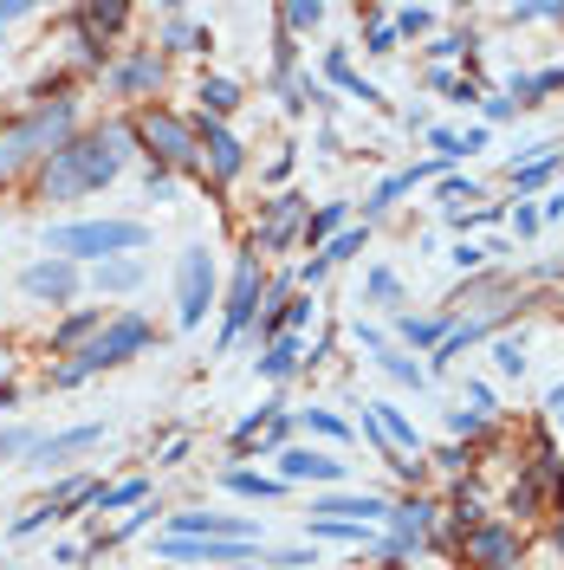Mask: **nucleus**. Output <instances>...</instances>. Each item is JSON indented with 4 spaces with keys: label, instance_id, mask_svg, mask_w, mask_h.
I'll return each instance as SVG.
<instances>
[{
    "label": "nucleus",
    "instance_id": "e433bc0d",
    "mask_svg": "<svg viewBox=\"0 0 564 570\" xmlns=\"http://www.w3.org/2000/svg\"><path fill=\"white\" fill-rule=\"evenodd\" d=\"M558 84H564V72H558Z\"/></svg>",
    "mask_w": 564,
    "mask_h": 570
},
{
    "label": "nucleus",
    "instance_id": "423d86ee",
    "mask_svg": "<svg viewBox=\"0 0 564 570\" xmlns=\"http://www.w3.org/2000/svg\"><path fill=\"white\" fill-rule=\"evenodd\" d=\"M137 130H144V137L156 143V156H162V162H182V169L195 162V137H188V130H182V123H176L169 111H150L144 123H137Z\"/></svg>",
    "mask_w": 564,
    "mask_h": 570
},
{
    "label": "nucleus",
    "instance_id": "6e6552de",
    "mask_svg": "<svg viewBox=\"0 0 564 570\" xmlns=\"http://www.w3.org/2000/svg\"><path fill=\"white\" fill-rule=\"evenodd\" d=\"M176 538H240V544H254V519H221V512H182V519H176Z\"/></svg>",
    "mask_w": 564,
    "mask_h": 570
},
{
    "label": "nucleus",
    "instance_id": "a878e982",
    "mask_svg": "<svg viewBox=\"0 0 564 570\" xmlns=\"http://www.w3.org/2000/svg\"><path fill=\"white\" fill-rule=\"evenodd\" d=\"M293 214H299V201H293V194H286V201H279V208H273V221H266V233H260V240H279V233L293 228Z\"/></svg>",
    "mask_w": 564,
    "mask_h": 570
},
{
    "label": "nucleus",
    "instance_id": "f3484780",
    "mask_svg": "<svg viewBox=\"0 0 564 570\" xmlns=\"http://www.w3.org/2000/svg\"><path fill=\"white\" fill-rule=\"evenodd\" d=\"M506 551H513V538L506 532H474L467 538V558H481V564H499Z\"/></svg>",
    "mask_w": 564,
    "mask_h": 570
},
{
    "label": "nucleus",
    "instance_id": "c9c22d12",
    "mask_svg": "<svg viewBox=\"0 0 564 570\" xmlns=\"http://www.w3.org/2000/svg\"><path fill=\"white\" fill-rule=\"evenodd\" d=\"M552 416L564 421V382H558V389H552Z\"/></svg>",
    "mask_w": 564,
    "mask_h": 570
},
{
    "label": "nucleus",
    "instance_id": "f8f14e48",
    "mask_svg": "<svg viewBox=\"0 0 564 570\" xmlns=\"http://www.w3.org/2000/svg\"><path fill=\"white\" fill-rule=\"evenodd\" d=\"M254 292H260V267L247 260V267L234 272V299H227V343L240 338V324H247V311H254Z\"/></svg>",
    "mask_w": 564,
    "mask_h": 570
},
{
    "label": "nucleus",
    "instance_id": "20e7f679",
    "mask_svg": "<svg viewBox=\"0 0 564 570\" xmlns=\"http://www.w3.org/2000/svg\"><path fill=\"white\" fill-rule=\"evenodd\" d=\"M144 343H150V324H144V318H117L111 331L91 343V350H78L52 382H78V377H91V370H105V363H123V357H137Z\"/></svg>",
    "mask_w": 564,
    "mask_h": 570
},
{
    "label": "nucleus",
    "instance_id": "72a5a7b5",
    "mask_svg": "<svg viewBox=\"0 0 564 570\" xmlns=\"http://www.w3.org/2000/svg\"><path fill=\"white\" fill-rule=\"evenodd\" d=\"M266 564L273 570H299V564H311V558H305V551H279V558H266Z\"/></svg>",
    "mask_w": 564,
    "mask_h": 570
},
{
    "label": "nucleus",
    "instance_id": "2f4dec72",
    "mask_svg": "<svg viewBox=\"0 0 564 570\" xmlns=\"http://www.w3.org/2000/svg\"><path fill=\"white\" fill-rule=\"evenodd\" d=\"M123 20V7H85V27H117Z\"/></svg>",
    "mask_w": 564,
    "mask_h": 570
},
{
    "label": "nucleus",
    "instance_id": "5701e85b",
    "mask_svg": "<svg viewBox=\"0 0 564 570\" xmlns=\"http://www.w3.org/2000/svg\"><path fill=\"white\" fill-rule=\"evenodd\" d=\"M493 357H499V370H506V377H520V370H526V343H520V338H499V343H493Z\"/></svg>",
    "mask_w": 564,
    "mask_h": 570
},
{
    "label": "nucleus",
    "instance_id": "ddd939ff",
    "mask_svg": "<svg viewBox=\"0 0 564 570\" xmlns=\"http://www.w3.org/2000/svg\"><path fill=\"white\" fill-rule=\"evenodd\" d=\"M376 434L389 441V448H403V454H422V434H415V421L403 416V409H389V402H376Z\"/></svg>",
    "mask_w": 564,
    "mask_h": 570
},
{
    "label": "nucleus",
    "instance_id": "9b49d317",
    "mask_svg": "<svg viewBox=\"0 0 564 570\" xmlns=\"http://www.w3.org/2000/svg\"><path fill=\"white\" fill-rule=\"evenodd\" d=\"M247 544L240 538H162V558H208V564H227V558H240Z\"/></svg>",
    "mask_w": 564,
    "mask_h": 570
},
{
    "label": "nucleus",
    "instance_id": "a211bd4d",
    "mask_svg": "<svg viewBox=\"0 0 564 570\" xmlns=\"http://www.w3.org/2000/svg\"><path fill=\"white\" fill-rule=\"evenodd\" d=\"M389 519H396V538H403V544L428 538V506H422V499H415V506H403V512H389Z\"/></svg>",
    "mask_w": 564,
    "mask_h": 570
},
{
    "label": "nucleus",
    "instance_id": "c85d7f7f",
    "mask_svg": "<svg viewBox=\"0 0 564 570\" xmlns=\"http://www.w3.org/2000/svg\"><path fill=\"white\" fill-rule=\"evenodd\" d=\"M279 20H286V27H293V33H305V27H318V20H325V7H286V13H279Z\"/></svg>",
    "mask_w": 564,
    "mask_h": 570
},
{
    "label": "nucleus",
    "instance_id": "aec40b11",
    "mask_svg": "<svg viewBox=\"0 0 564 570\" xmlns=\"http://www.w3.org/2000/svg\"><path fill=\"white\" fill-rule=\"evenodd\" d=\"M552 169H558V162H552V156H538V162H526V169H513V189L532 194L538 182H552Z\"/></svg>",
    "mask_w": 564,
    "mask_h": 570
},
{
    "label": "nucleus",
    "instance_id": "b1692460",
    "mask_svg": "<svg viewBox=\"0 0 564 570\" xmlns=\"http://www.w3.org/2000/svg\"><path fill=\"white\" fill-rule=\"evenodd\" d=\"M370 52H396V20L389 13H370Z\"/></svg>",
    "mask_w": 564,
    "mask_h": 570
},
{
    "label": "nucleus",
    "instance_id": "39448f33",
    "mask_svg": "<svg viewBox=\"0 0 564 570\" xmlns=\"http://www.w3.org/2000/svg\"><path fill=\"white\" fill-rule=\"evenodd\" d=\"M208 304H215V267H208V253L195 247L182 260V324H201Z\"/></svg>",
    "mask_w": 564,
    "mask_h": 570
},
{
    "label": "nucleus",
    "instance_id": "4be33fe9",
    "mask_svg": "<svg viewBox=\"0 0 564 570\" xmlns=\"http://www.w3.org/2000/svg\"><path fill=\"white\" fill-rule=\"evenodd\" d=\"M201 104H208V111H234V104H240V91H234L227 78H208V84H201Z\"/></svg>",
    "mask_w": 564,
    "mask_h": 570
},
{
    "label": "nucleus",
    "instance_id": "412c9836",
    "mask_svg": "<svg viewBox=\"0 0 564 570\" xmlns=\"http://www.w3.org/2000/svg\"><path fill=\"white\" fill-rule=\"evenodd\" d=\"M227 487L247 499H279V480H260V473H227Z\"/></svg>",
    "mask_w": 564,
    "mask_h": 570
},
{
    "label": "nucleus",
    "instance_id": "7c9ffc66",
    "mask_svg": "<svg viewBox=\"0 0 564 570\" xmlns=\"http://www.w3.org/2000/svg\"><path fill=\"white\" fill-rule=\"evenodd\" d=\"M383 370H389V377H403V382H422V370H415L409 357H396V350H383Z\"/></svg>",
    "mask_w": 564,
    "mask_h": 570
},
{
    "label": "nucleus",
    "instance_id": "473e14b6",
    "mask_svg": "<svg viewBox=\"0 0 564 570\" xmlns=\"http://www.w3.org/2000/svg\"><path fill=\"white\" fill-rule=\"evenodd\" d=\"M389 20H396V33H422V27H428V13H422V7H409V13H389Z\"/></svg>",
    "mask_w": 564,
    "mask_h": 570
},
{
    "label": "nucleus",
    "instance_id": "bb28decb",
    "mask_svg": "<svg viewBox=\"0 0 564 570\" xmlns=\"http://www.w3.org/2000/svg\"><path fill=\"white\" fill-rule=\"evenodd\" d=\"M403 338L409 343H435L442 338V324H435V318H403Z\"/></svg>",
    "mask_w": 564,
    "mask_h": 570
},
{
    "label": "nucleus",
    "instance_id": "2eb2a0df",
    "mask_svg": "<svg viewBox=\"0 0 564 570\" xmlns=\"http://www.w3.org/2000/svg\"><path fill=\"white\" fill-rule=\"evenodd\" d=\"M98 286L105 292H137L144 286V260H98Z\"/></svg>",
    "mask_w": 564,
    "mask_h": 570
},
{
    "label": "nucleus",
    "instance_id": "1a4fd4ad",
    "mask_svg": "<svg viewBox=\"0 0 564 570\" xmlns=\"http://www.w3.org/2000/svg\"><path fill=\"white\" fill-rule=\"evenodd\" d=\"M311 512H318V519H344V526H370V519H383L389 506L370 499V493H325Z\"/></svg>",
    "mask_w": 564,
    "mask_h": 570
},
{
    "label": "nucleus",
    "instance_id": "f704fd0d",
    "mask_svg": "<svg viewBox=\"0 0 564 570\" xmlns=\"http://www.w3.org/2000/svg\"><path fill=\"white\" fill-rule=\"evenodd\" d=\"M20 13H27V7H13V0H7V7H0V27H7V20H20Z\"/></svg>",
    "mask_w": 564,
    "mask_h": 570
},
{
    "label": "nucleus",
    "instance_id": "6ab92c4d",
    "mask_svg": "<svg viewBox=\"0 0 564 570\" xmlns=\"http://www.w3.org/2000/svg\"><path fill=\"white\" fill-rule=\"evenodd\" d=\"M260 370H266V377H293V370H299V343L279 338V343H273V357H266Z\"/></svg>",
    "mask_w": 564,
    "mask_h": 570
},
{
    "label": "nucleus",
    "instance_id": "f03ea898",
    "mask_svg": "<svg viewBox=\"0 0 564 570\" xmlns=\"http://www.w3.org/2000/svg\"><path fill=\"white\" fill-rule=\"evenodd\" d=\"M66 137H72V111H66V104L20 117V123H7V130H0V169H20V162L39 156V150L59 156V150H66Z\"/></svg>",
    "mask_w": 564,
    "mask_h": 570
},
{
    "label": "nucleus",
    "instance_id": "f257e3e1",
    "mask_svg": "<svg viewBox=\"0 0 564 570\" xmlns=\"http://www.w3.org/2000/svg\"><path fill=\"white\" fill-rule=\"evenodd\" d=\"M117 169H123V130H105L91 143H66L39 169V189H46V201H72L85 189H105Z\"/></svg>",
    "mask_w": 564,
    "mask_h": 570
},
{
    "label": "nucleus",
    "instance_id": "393cba45",
    "mask_svg": "<svg viewBox=\"0 0 564 570\" xmlns=\"http://www.w3.org/2000/svg\"><path fill=\"white\" fill-rule=\"evenodd\" d=\"M144 493H150L144 480H123V487H111V493H98V506H105V512H111V506H137Z\"/></svg>",
    "mask_w": 564,
    "mask_h": 570
},
{
    "label": "nucleus",
    "instance_id": "9d476101",
    "mask_svg": "<svg viewBox=\"0 0 564 570\" xmlns=\"http://www.w3.org/2000/svg\"><path fill=\"white\" fill-rule=\"evenodd\" d=\"M279 473H286V480H318V487H332V480H344V460L311 454V448H286V454H279Z\"/></svg>",
    "mask_w": 564,
    "mask_h": 570
},
{
    "label": "nucleus",
    "instance_id": "4468645a",
    "mask_svg": "<svg viewBox=\"0 0 564 570\" xmlns=\"http://www.w3.org/2000/svg\"><path fill=\"white\" fill-rule=\"evenodd\" d=\"M105 428L98 421H85V428H72V434H52V441H39V467H52V460H66V454H78V448H91Z\"/></svg>",
    "mask_w": 564,
    "mask_h": 570
},
{
    "label": "nucleus",
    "instance_id": "7ed1b4c3",
    "mask_svg": "<svg viewBox=\"0 0 564 570\" xmlns=\"http://www.w3.org/2000/svg\"><path fill=\"white\" fill-rule=\"evenodd\" d=\"M144 228L137 221H78V228H52V253L59 260H105V253H137Z\"/></svg>",
    "mask_w": 564,
    "mask_h": 570
},
{
    "label": "nucleus",
    "instance_id": "0eeeda50",
    "mask_svg": "<svg viewBox=\"0 0 564 570\" xmlns=\"http://www.w3.org/2000/svg\"><path fill=\"white\" fill-rule=\"evenodd\" d=\"M20 286L33 292V299H72V286H78V272H72V260H39V267H27L20 272Z\"/></svg>",
    "mask_w": 564,
    "mask_h": 570
},
{
    "label": "nucleus",
    "instance_id": "dca6fc26",
    "mask_svg": "<svg viewBox=\"0 0 564 570\" xmlns=\"http://www.w3.org/2000/svg\"><path fill=\"white\" fill-rule=\"evenodd\" d=\"M208 150H215V176H240V143H234V137H227L221 123H208Z\"/></svg>",
    "mask_w": 564,
    "mask_h": 570
},
{
    "label": "nucleus",
    "instance_id": "c756f323",
    "mask_svg": "<svg viewBox=\"0 0 564 570\" xmlns=\"http://www.w3.org/2000/svg\"><path fill=\"white\" fill-rule=\"evenodd\" d=\"M305 428H318V434H332V441H350V428H344L338 416H311V409H305Z\"/></svg>",
    "mask_w": 564,
    "mask_h": 570
},
{
    "label": "nucleus",
    "instance_id": "cd10ccee",
    "mask_svg": "<svg viewBox=\"0 0 564 570\" xmlns=\"http://www.w3.org/2000/svg\"><path fill=\"white\" fill-rule=\"evenodd\" d=\"M27 448H39V434L33 428H13V434H0V454L13 460V454H27Z\"/></svg>",
    "mask_w": 564,
    "mask_h": 570
}]
</instances>
